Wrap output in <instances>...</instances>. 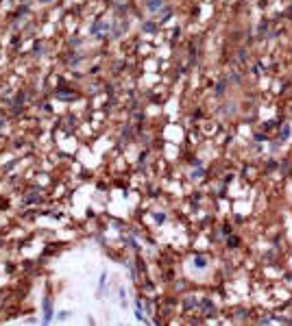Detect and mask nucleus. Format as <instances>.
<instances>
[{
	"label": "nucleus",
	"mask_w": 292,
	"mask_h": 326,
	"mask_svg": "<svg viewBox=\"0 0 292 326\" xmlns=\"http://www.w3.org/2000/svg\"><path fill=\"white\" fill-rule=\"evenodd\" d=\"M288 135H290V126H286V128L281 131V139H288Z\"/></svg>",
	"instance_id": "obj_1"
},
{
	"label": "nucleus",
	"mask_w": 292,
	"mask_h": 326,
	"mask_svg": "<svg viewBox=\"0 0 292 326\" xmlns=\"http://www.w3.org/2000/svg\"><path fill=\"white\" fill-rule=\"evenodd\" d=\"M194 263H196L198 267H205V259H203V256H201V259H194Z\"/></svg>",
	"instance_id": "obj_2"
}]
</instances>
